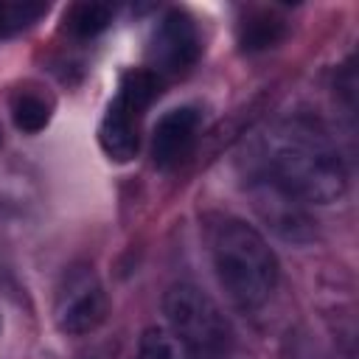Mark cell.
Returning <instances> with one entry per match:
<instances>
[{
    "label": "cell",
    "mask_w": 359,
    "mask_h": 359,
    "mask_svg": "<svg viewBox=\"0 0 359 359\" xmlns=\"http://www.w3.org/2000/svg\"><path fill=\"white\" fill-rule=\"evenodd\" d=\"M264 171L300 202L328 205L348 188L337 143L309 118H289L264 137Z\"/></svg>",
    "instance_id": "cell-1"
},
{
    "label": "cell",
    "mask_w": 359,
    "mask_h": 359,
    "mask_svg": "<svg viewBox=\"0 0 359 359\" xmlns=\"http://www.w3.org/2000/svg\"><path fill=\"white\" fill-rule=\"evenodd\" d=\"M216 278L238 309L264 306L278 283V258L264 236L241 219H222L210 233Z\"/></svg>",
    "instance_id": "cell-2"
},
{
    "label": "cell",
    "mask_w": 359,
    "mask_h": 359,
    "mask_svg": "<svg viewBox=\"0 0 359 359\" xmlns=\"http://www.w3.org/2000/svg\"><path fill=\"white\" fill-rule=\"evenodd\" d=\"M157 93H160V76L151 73L149 67L129 70L121 79L118 93L109 101L101 118V126H98V143L109 160L126 163L137 154L140 121H143V112L157 98Z\"/></svg>",
    "instance_id": "cell-3"
},
{
    "label": "cell",
    "mask_w": 359,
    "mask_h": 359,
    "mask_svg": "<svg viewBox=\"0 0 359 359\" xmlns=\"http://www.w3.org/2000/svg\"><path fill=\"white\" fill-rule=\"evenodd\" d=\"M168 328L196 359H219L230 345V325L219 306L194 283H174L163 297Z\"/></svg>",
    "instance_id": "cell-4"
},
{
    "label": "cell",
    "mask_w": 359,
    "mask_h": 359,
    "mask_svg": "<svg viewBox=\"0 0 359 359\" xmlns=\"http://www.w3.org/2000/svg\"><path fill=\"white\" fill-rule=\"evenodd\" d=\"M109 311L101 278L90 264H73L62 272L53 294V320L62 334L81 337L95 331Z\"/></svg>",
    "instance_id": "cell-5"
},
{
    "label": "cell",
    "mask_w": 359,
    "mask_h": 359,
    "mask_svg": "<svg viewBox=\"0 0 359 359\" xmlns=\"http://www.w3.org/2000/svg\"><path fill=\"white\" fill-rule=\"evenodd\" d=\"M250 196H252L255 213L280 238L294 241V244H306L314 238V219L309 216L306 202H300L294 194H289L283 185H278L266 171H258L252 177Z\"/></svg>",
    "instance_id": "cell-6"
},
{
    "label": "cell",
    "mask_w": 359,
    "mask_h": 359,
    "mask_svg": "<svg viewBox=\"0 0 359 359\" xmlns=\"http://www.w3.org/2000/svg\"><path fill=\"white\" fill-rule=\"evenodd\" d=\"M199 53H202V39H199L196 22L185 11L171 8L151 34L149 70L157 76H180L196 65Z\"/></svg>",
    "instance_id": "cell-7"
},
{
    "label": "cell",
    "mask_w": 359,
    "mask_h": 359,
    "mask_svg": "<svg viewBox=\"0 0 359 359\" xmlns=\"http://www.w3.org/2000/svg\"><path fill=\"white\" fill-rule=\"evenodd\" d=\"M199 126H202V115H199L196 107H174V109H168L157 121L154 135H151L154 165H160V168L180 165L194 151Z\"/></svg>",
    "instance_id": "cell-8"
},
{
    "label": "cell",
    "mask_w": 359,
    "mask_h": 359,
    "mask_svg": "<svg viewBox=\"0 0 359 359\" xmlns=\"http://www.w3.org/2000/svg\"><path fill=\"white\" fill-rule=\"evenodd\" d=\"M286 34L283 17L272 8H247L238 22V42L244 50H266L275 48Z\"/></svg>",
    "instance_id": "cell-9"
},
{
    "label": "cell",
    "mask_w": 359,
    "mask_h": 359,
    "mask_svg": "<svg viewBox=\"0 0 359 359\" xmlns=\"http://www.w3.org/2000/svg\"><path fill=\"white\" fill-rule=\"evenodd\" d=\"M50 98L39 87H17L11 95V118L22 132H39L50 121Z\"/></svg>",
    "instance_id": "cell-10"
},
{
    "label": "cell",
    "mask_w": 359,
    "mask_h": 359,
    "mask_svg": "<svg viewBox=\"0 0 359 359\" xmlns=\"http://www.w3.org/2000/svg\"><path fill=\"white\" fill-rule=\"evenodd\" d=\"M137 359H196V356L191 353V348L171 328L151 325L140 337Z\"/></svg>",
    "instance_id": "cell-11"
},
{
    "label": "cell",
    "mask_w": 359,
    "mask_h": 359,
    "mask_svg": "<svg viewBox=\"0 0 359 359\" xmlns=\"http://www.w3.org/2000/svg\"><path fill=\"white\" fill-rule=\"evenodd\" d=\"M112 22V6L104 3H76L65 14V28L76 39H93Z\"/></svg>",
    "instance_id": "cell-12"
},
{
    "label": "cell",
    "mask_w": 359,
    "mask_h": 359,
    "mask_svg": "<svg viewBox=\"0 0 359 359\" xmlns=\"http://www.w3.org/2000/svg\"><path fill=\"white\" fill-rule=\"evenodd\" d=\"M36 14H42V6H28V3H0V36L11 28H20V25H28Z\"/></svg>",
    "instance_id": "cell-13"
}]
</instances>
